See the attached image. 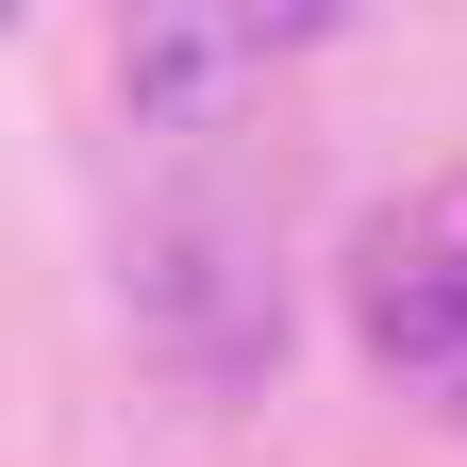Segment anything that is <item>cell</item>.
<instances>
[{
  "label": "cell",
  "mask_w": 467,
  "mask_h": 467,
  "mask_svg": "<svg viewBox=\"0 0 467 467\" xmlns=\"http://www.w3.org/2000/svg\"><path fill=\"white\" fill-rule=\"evenodd\" d=\"M368 350L434 400V418H467V217L368 251Z\"/></svg>",
  "instance_id": "obj_1"
},
{
  "label": "cell",
  "mask_w": 467,
  "mask_h": 467,
  "mask_svg": "<svg viewBox=\"0 0 467 467\" xmlns=\"http://www.w3.org/2000/svg\"><path fill=\"white\" fill-rule=\"evenodd\" d=\"M317 17H167V34H134V84L167 100V84H217V67H267V50H301Z\"/></svg>",
  "instance_id": "obj_2"
}]
</instances>
